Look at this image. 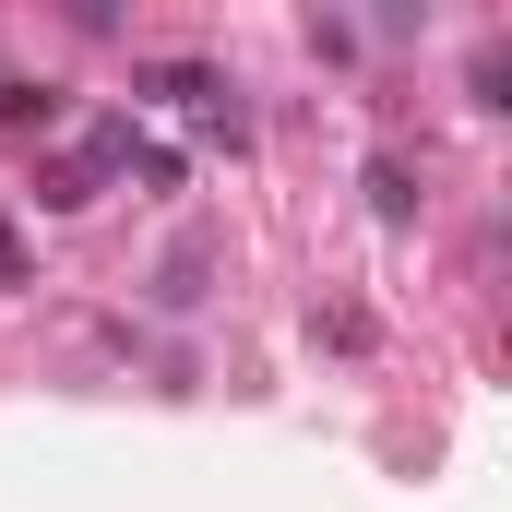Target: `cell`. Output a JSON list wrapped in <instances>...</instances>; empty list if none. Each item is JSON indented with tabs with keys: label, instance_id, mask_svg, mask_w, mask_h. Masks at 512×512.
Here are the masks:
<instances>
[{
	"label": "cell",
	"instance_id": "obj_1",
	"mask_svg": "<svg viewBox=\"0 0 512 512\" xmlns=\"http://www.w3.org/2000/svg\"><path fill=\"white\" fill-rule=\"evenodd\" d=\"M370 203H382L393 227H405V215H417L429 191H417V167H405V155H370Z\"/></svg>",
	"mask_w": 512,
	"mask_h": 512
},
{
	"label": "cell",
	"instance_id": "obj_2",
	"mask_svg": "<svg viewBox=\"0 0 512 512\" xmlns=\"http://www.w3.org/2000/svg\"><path fill=\"white\" fill-rule=\"evenodd\" d=\"M48 120H60L48 84H0V131H48Z\"/></svg>",
	"mask_w": 512,
	"mask_h": 512
},
{
	"label": "cell",
	"instance_id": "obj_3",
	"mask_svg": "<svg viewBox=\"0 0 512 512\" xmlns=\"http://www.w3.org/2000/svg\"><path fill=\"white\" fill-rule=\"evenodd\" d=\"M155 298H167V310H191V298H203V239L167 262V274H155Z\"/></svg>",
	"mask_w": 512,
	"mask_h": 512
}]
</instances>
